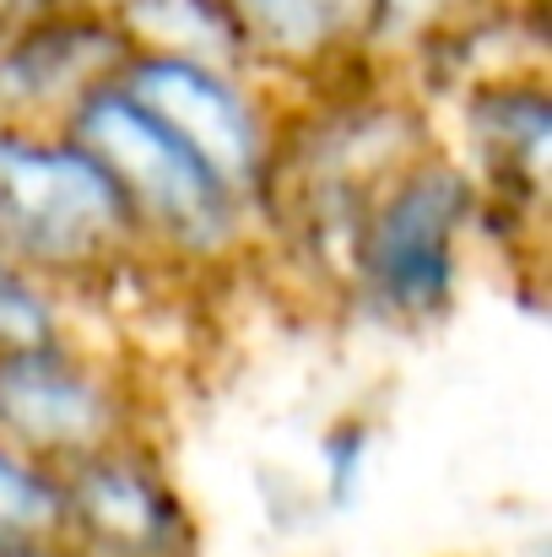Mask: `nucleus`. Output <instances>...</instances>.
I'll return each mask as SVG.
<instances>
[{
	"mask_svg": "<svg viewBox=\"0 0 552 557\" xmlns=\"http://www.w3.org/2000/svg\"><path fill=\"white\" fill-rule=\"evenodd\" d=\"M120 71H125L120 87L147 114H158L222 185L238 189L255 180L260 125H255V109L233 87L228 71L200 65V60H174V54H136Z\"/></svg>",
	"mask_w": 552,
	"mask_h": 557,
	"instance_id": "nucleus-4",
	"label": "nucleus"
},
{
	"mask_svg": "<svg viewBox=\"0 0 552 557\" xmlns=\"http://www.w3.org/2000/svg\"><path fill=\"white\" fill-rule=\"evenodd\" d=\"M120 400L93 369L54 347L0 352V433L44 455H93L114 438Z\"/></svg>",
	"mask_w": 552,
	"mask_h": 557,
	"instance_id": "nucleus-5",
	"label": "nucleus"
},
{
	"mask_svg": "<svg viewBox=\"0 0 552 557\" xmlns=\"http://www.w3.org/2000/svg\"><path fill=\"white\" fill-rule=\"evenodd\" d=\"M76 141L163 227L189 233V238H217L228 227V195L233 189L222 185L158 114H147L120 82H103L76 103Z\"/></svg>",
	"mask_w": 552,
	"mask_h": 557,
	"instance_id": "nucleus-2",
	"label": "nucleus"
},
{
	"mask_svg": "<svg viewBox=\"0 0 552 557\" xmlns=\"http://www.w3.org/2000/svg\"><path fill=\"white\" fill-rule=\"evenodd\" d=\"M60 504L98 547L120 557H158L180 536V509L163 482L120 455H82V471L71 476V493Z\"/></svg>",
	"mask_w": 552,
	"mask_h": 557,
	"instance_id": "nucleus-7",
	"label": "nucleus"
},
{
	"mask_svg": "<svg viewBox=\"0 0 552 557\" xmlns=\"http://www.w3.org/2000/svg\"><path fill=\"white\" fill-rule=\"evenodd\" d=\"M471 189L444 163H417L395 189L379 195L364 233V282L395 314H433L455 282V233Z\"/></svg>",
	"mask_w": 552,
	"mask_h": 557,
	"instance_id": "nucleus-3",
	"label": "nucleus"
},
{
	"mask_svg": "<svg viewBox=\"0 0 552 557\" xmlns=\"http://www.w3.org/2000/svg\"><path fill=\"white\" fill-rule=\"evenodd\" d=\"M471 131H477V141H482V152H488L493 169H504L510 180L542 185L552 109H548V92L537 82L482 87L471 98Z\"/></svg>",
	"mask_w": 552,
	"mask_h": 557,
	"instance_id": "nucleus-10",
	"label": "nucleus"
},
{
	"mask_svg": "<svg viewBox=\"0 0 552 557\" xmlns=\"http://www.w3.org/2000/svg\"><path fill=\"white\" fill-rule=\"evenodd\" d=\"M120 65L125 33L98 22V11L0 27V114H44L54 103H82Z\"/></svg>",
	"mask_w": 552,
	"mask_h": 557,
	"instance_id": "nucleus-6",
	"label": "nucleus"
},
{
	"mask_svg": "<svg viewBox=\"0 0 552 557\" xmlns=\"http://www.w3.org/2000/svg\"><path fill=\"white\" fill-rule=\"evenodd\" d=\"M114 27L125 44H147V54H174L228 71L244 54V33L228 0H120Z\"/></svg>",
	"mask_w": 552,
	"mask_h": 557,
	"instance_id": "nucleus-9",
	"label": "nucleus"
},
{
	"mask_svg": "<svg viewBox=\"0 0 552 557\" xmlns=\"http://www.w3.org/2000/svg\"><path fill=\"white\" fill-rule=\"evenodd\" d=\"M125 233V189L87 147L0 136V249L44 265L103 255Z\"/></svg>",
	"mask_w": 552,
	"mask_h": 557,
	"instance_id": "nucleus-1",
	"label": "nucleus"
},
{
	"mask_svg": "<svg viewBox=\"0 0 552 557\" xmlns=\"http://www.w3.org/2000/svg\"><path fill=\"white\" fill-rule=\"evenodd\" d=\"M233 22L244 33V49L287 60V65H315L368 38L373 0H228Z\"/></svg>",
	"mask_w": 552,
	"mask_h": 557,
	"instance_id": "nucleus-8",
	"label": "nucleus"
},
{
	"mask_svg": "<svg viewBox=\"0 0 552 557\" xmlns=\"http://www.w3.org/2000/svg\"><path fill=\"white\" fill-rule=\"evenodd\" d=\"M22 347H49V309L22 276L0 271V352Z\"/></svg>",
	"mask_w": 552,
	"mask_h": 557,
	"instance_id": "nucleus-13",
	"label": "nucleus"
},
{
	"mask_svg": "<svg viewBox=\"0 0 552 557\" xmlns=\"http://www.w3.org/2000/svg\"><path fill=\"white\" fill-rule=\"evenodd\" d=\"M49 5H71V11H109L120 0H49Z\"/></svg>",
	"mask_w": 552,
	"mask_h": 557,
	"instance_id": "nucleus-14",
	"label": "nucleus"
},
{
	"mask_svg": "<svg viewBox=\"0 0 552 557\" xmlns=\"http://www.w3.org/2000/svg\"><path fill=\"white\" fill-rule=\"evenodd\" d=\"M65 515L60 493L27 471L11 449H0V542H33L44 531H54Z\"/></svg>",
	"mask_w": 552,
	"mask_h": 557,
	"instance_id": "nucleus-11",
	"label": "nucleus"
},
{
	"mask_svg": "<svg viewBox=\"0 0 552 557\" xmlns=\"http://www.w3.org/2000/svg\"><path fill=\"white\" fill-rule=\"evenodd\" d=\"M482 0H373V22L368 38L373 44H417V38H439L444 27H455L461 16H471Z\"/></svg>",
	"mask_w": 552,
	"mask_h": 557,
	"instance_id": "nucleus-12",
	"label": "nucleus"
}]
</instances>
